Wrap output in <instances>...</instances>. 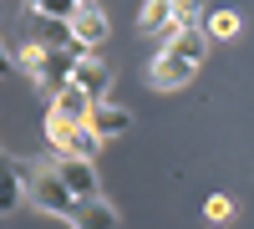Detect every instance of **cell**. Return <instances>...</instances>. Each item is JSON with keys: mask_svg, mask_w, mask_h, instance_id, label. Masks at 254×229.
<instances>
[{"mask_svg": "<svg viewBox=\"0 0 254 229\" xmlns=\"http://www.w3.org/2000/svg\"><path fill=\"white\" fill-rule=\"evenodd\" d=\"M193 72H198V61H188V56H178V51H158L153 56V67H147V87H158V92H178V87H188L193 81Z\"/></svg>", "mask_w": 254, "mask_h": 229, "instance_id": "obj_3", "label": "cell"}, {"mask_svg": "<svg viewBox=\"0 0 254 229\" xmlns=\"http://www.w3.org/2000/svg\"><path fill=\"white\" fill-rule=\"evenodd\" d=\"M66 26H71V41H76V46H87V51H97L102 41H107V31H112L97 0H76V10H71Z\"/></svg>", "mask_w": 254, "mask_h": 229, "instance_id": "obj_4", "label": "cell"}, {"mask_svg": "<svg viewBox=\"0 0 254 229\" xmlns=\"http://www.w3.org/2000/svg\"><path fill=\"white\" fill-rule=\"evenodd\" d=\"M163 46H168V51H178V56H188V61H198V67H203L208 36H203V26H173V31L163 36Z\"/></svg>", "mask_w": 254, "mask_h": 229, "instance_id": "obj_9", "label": "cell"}, {"mask_svg": "<svg viewBox=\"0 0 254 229\" xmlns=\"http://www.w3.org/2000/svg\"><path fill=\"white\" fill-rule=\"evenodd\" d=\"M71 224H87V229H112V224H117V209H112V204H102V199L92 194V199H81V204H76V219H71Z\"/></svg>", "mask_w": 254, "mask_h": 229, "instance_id": "obj_12", "label": "cell"}, {"mask_svg": "<svg viewBox=\"0 0 254 229\" xmlns=\"http://www.w3.org/2000/svg\"><path fill=\"white\" fill-rule=\"evenodd\" d=\"M36 5H41V0H26V10H36Z\"/></svg>", "mask_w": 254, "mask_h": 229, "instance_id": "obj_21", "label": "cell"}, {"mask_svg": "<svg viewBox=\"0 0 254 229\" xmlns=\"http://www.w3.org/2000/svg\"><path fill=\"white\" fill-rule=\"evenodd\" d=\"M203 214H208V219H234V204L219 194V199H208V204H203Z\"/></svg>", "mask_w": 254, "mask_h": 229, "instance_id": "obj_19", "label": "cell"}, {"mask_svg": "<svg viewBox=\"0 0 254 229\" xmlns=\"http://www.w3.org/2000/svg\"><path fill=\"white\" fill-rule=\"evenodd\" d=\"M87 122H92V133L107 143V138H122L127 128H132V112H127V107H117V102H112V92H107V97H92Z\"/></svg>", "mask_w": 254, "mask_h": 229, "instance_id": "obj_7", "label": "cell"}, {"mask_svg": "<svg viewBox=\"0 0 254 229\" xmlns=\"http://www.w3.org/2000/svg\"><path fill=\"white\" fill-rule=\"evenodd\" d=\"M87 107H92V97L76 87V81H61V87L51 92V112H61V117H71V122H81L87 117Z\"/></svg>", "mask_w": 254, "mask_h": 229, "instance_id": "obj_10", "label": "cell"}, {"mask_svg": "<svg viewBox=\"0 0 254 229\" xmlns=\"http://www.w3.org/2000/svg\"><path fill=\"white\" fill-rule=\"evenodd\" d=\"M26 26H31V41H41V46H76L71 41V26L56 15H41V10H26Z\"/></svg>", "mask_w": 254, "mask_h": 229, "instance_id": "obj_8", "label": "cell"}, {"mask_svg": "<svg viewBox=\"0 0 254 229\" xmlns=\"http://www.w3.org/2000/svg\"><path fill=\"white\" fill-rule=\"evenodd\" d=\"M203 0H173V26H198Z\"/></svg>", "mask_w": 254, "mask_h": 229, "instance_id": "obj_17", "label": "cell"}, {"mask_svg": "<svg viewBox=\"0 0 254 229\" xmlns=\"http://www.w3.org/2000/svg\"><path fill=\"white\" fill-rule=\"evenodd\" d=\"M20 194H26V183H20L15 163H10V158H0V214H15Z\"/></svg>", "mask_w": 254, "mask_h": 229, "instance_id": "obj_13", "label": "cell"}, {"mask_svg": "<svg viewBox=\"0 0 254 229\" xmlns=\"http://www.w3.org/2000/svg\"><path fill=\"white\" fill-rule=\"evenodd\" d=\"M51 168H56V178L66 183L76 199H92V194H97V168H92L87 153H56Z\"/></svg>", "mask_w": 254, "mask_h": 229, "instance_id": "obj_6", "label": "cell"}, {"mask_svg": "<svg viewBox=\"0 0 254 229\" xmlns=\"http://www.w3.org/2000/svg\"><path fill=\"white\" fill-rule=\"evenodd\" d=\"M36 10H41V15H56V20H71V10H76V0H41Z\"/></svg>", "mask_w": 254, "mask_h": 229, "instance_id": "obj_18", "label": "cell"}, {"mask_svg": "<svg viewBox=\"0 0 254 229\" xmlns=\"http://www.w3.org/2000/svg\"><path fill=\"white\" fill-rule=\"evenodd\" d=\"M71 128H76L71 117H61V112H46V143H51L56 153H71Z\"/></svg>", "mask_w": 254, "mask_h": 229, "instance_id": "obj_14", "label": "cell"}, {"mask_svg": "<svg viewBox=\"0 0 254 229\" xmlns=\"http://www.w3.org/2000/svg\"><path fill=\"white\" fill-rule=\"evenodd\" d=\"M97 148H102V138L92 133V122H87V117H81V122H76V128H71V153H87V158H92Z\"/></svg>", "mask_w": 254, "mask_h": 229, "instance_id": "obj_16", "label": "cell"}, {"mask_svg": "<svg viewBox=\"0 0 254 229\" xmlns=\"http://www.w3.org/2000/svg\"><path fill=\"white\" fill-rule=\"evenodd\" d=\"M15 67V51H5V41H0V72H10Z\"/></svg>", "mask_w": 254, "mask_h": 229, "instance_id": "obj_20", "label": "cell"}, {"mask_svg": "<svg viewBox=\"0 0 254 229\" xmlns=\"http://www.w3.org/2000/svg\"><path fill=\"white\" fill-rule=\"evenodd\" d=\"M203 36H208V41H229V36H239V15H234V10H214V15L203 20Z\"/></svg>", "mask_w": 254, "mask_h": 229, "instance_id": "obj_15", "label": "cell"}, {"mask_svg": "<svg viewBox=\"0 0 254 229\" xmlns=\"http://www.w3.org/2000/svg\"><path fill=\"white\" fill-rule=\"evenodd\" d=\"M15 173H20V183H26V194H31L36 209H46V214H56V219H76V204H81V199H76L66 183L56 178L51 163H41V168H26V163H15Z\"/></svg>", "mask_w": 254, "mask_h": 229, "instance_id": "obj_2", "label": "cell"}, {"mask_svg": "<svg viewBox=\"0 0 254 229\" xmlns=\"http://www.w3.org/2000/svg\"><path fill=\"white\" fill-rule=\"evenodd\" d=\"M137 26L147 36H168L173 31V0H147V5L137 10Z\"/></svg>", "mask_w": 254, "mask_h": 229, "instance_id": "obj_11", "label": "cell"}, {"mask_svg": "<svg viewBox=\"0 0 254 229\" xmlns=\"http://www.w3.org/2000/svg\"><path fill=\"white\" fill-rule=\"evenodd\" d=\"M81 46H41V41H26V46L15 51V67L26 72L36 87L56 92L61 81H71V61H76Z\"/></svg>", "mask_w": 254, "mask_h": 229, "instance_id": "obj_1", "label": "cell"}, {"mask_svg": "<svg viewBox=\"0 0 254 229\" xmlns=\"http://www.w3.org/2000/svg\"><path fill=\"white\" fill-rule=\"evenodd\" d=\"M112 76H117V72H112L97 51H87V46L76 51V61H71V81H76L87 97H107V92H112Z\"/></svg>", "mask_w": 254, "mask_h": 229, "instance_id": "obj_5", "label": "cell"}]
</instances>
